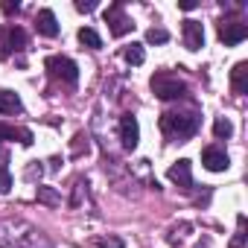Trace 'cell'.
Returning a JSON list of instances; mask_svg holds the SVG:
<instances>
[{
  "instance_id": "cell-1",
  "label": "cell",
  "mask_w": 248,
  "mask_h": 248,
  "mask_svg": "<svg viewBox=\"0 0 248 248\" xmlns=\"http://www.w3.org/2000/svg\"><path fill=\"white\" fill-rule=\"evenodd\" d=\"M0 248H50L47 236L21 219H3L0 222Z\"/></svg>"
},
{
  "instance_id": "cell-2",
  "label": "cell",
  "mask_w": 248,
  "mask_h": 248,
  "mask_svg": "<svg viewBox=\"0 0 248 248\" xmlns=\"http://www.w3.org/2000/svg\"><path fill=\"white\" fill-rule=\"evenodd\" d=\"M161 129H164L167 138L184 143V140L193 138L196 129H199V114H196V111H167V114L161 117Z\"/></svg>"
},
{
  "instance_id": "cell-3",
  "label": "cell",
  "mask_w": 248,
  "mask_h": 248,
  "mask_svg": "<svg viewBox=\"0 0 248 248\" xmlns=\"http://www.w3.org/2000/svg\"><path fill=\"white\" fill-rule=\"evenodd\" d=\"M152 91L161 96V99H175V96H184V82L172 73H158L152 76Z\"/></svg>"
},
{
  "instance_id": "cell-4",
  "label": "cell",
  "mask_w": 248,
  "mask_h": 248,
  "mask_svg": "<svg viewBox=\"0 0 248 248\" xmlns=\"http://www.w3.org/2000/svg\"><path fill=\"white\" fill-rule=\"evenodd\" d=\"M47 70H50V76L64 79L67 85H76V79H79V67H76V62L67 59V56H50V59H47Z\"/></svg>"
},
{
  "instance_id": "cell-5",
  "label": "cell",
  "mask_w": 248,
  "mask_h": 248,
  "mask_svg": "<svg viewBox=\"0 0 248 248\" xmlns=\"http://www.w3.org/2000/svg\"><path fill=\"white\" fill-rule=\"evenodd\" d=\"M245 38H248V27L245 24H239V21H222L219 24V41L225 47H233V44H239Z\"/></svg>"
},
{
  "instance_id": "cell-6",
  "label": "cell",
  "mask_w": 248,
  "mask_h": 248,
  "mask_svg": "<svg viewBox=\"0 0 248 248\" xmlns=\"http://www.w3.org/2000/svg\"><path fill=\"white\" fill-rule=\"evenodd\" d=\"M105 21H108V27H111V35H117V38L135 30V24H132L126 15H123V6H120V3H114V6L105 12Z\"/></svg>"
},
{
  "instance_id": "cell-7",
  "label": "cell",
  "mask_w": 248,
  "mask_h": 248,
  "mask_svg": "<svg viewBox=\"0 0 248 248\" xmlns=\"http://www.w3.org/2000/svg\"><path fill=\"white\" fill-rule=\"evenodd\" d=\"M120 138H123V146H126V149H135L138 146L140 129H138V120L132 114H123L120 117Z\"/></svg>"
},
{
  "instance_id": "cell-8",
  "label": "cell",
  "mask_w": 248,
  "mask_h": 248,
  "mask_svg": "<svg viewBox=\"0 0 248 248\" xmlns=\"http://www.w3.org/2000/svg\"><path fill=\"white\" fill-rule=\"evenodd\" d=\"M184 47L193 53L204 47V27L199 21H184Z\"/></svg>"
},
{
  "instance_id": "cell-9",
  "label": "cell",
  "mask_w": 248,
  "mask_h": 248,
  "mask_svg": "<svg viewBox=\"0 0 248 248\" xmlns=\"http://www.w3.org/2000/svg\"><path fill=\"white\" fill-rule=\"evenodd\" d=\"M202 164H204L210 172H222V170H228V155H225V149H219V146H207V149L202 152Z\"/></svg>"
},
{
  "instance_id": "cell-10",
  "label": "cell",
  "mask_w": 248,
  "mask_h": 248,
  "mask_svg": "<svg viewBox=\"0 0 248 248\" xmlns=\"http://www.w3.org/2000/svg\"><path fill=\"white\" fill-rule=\"evenodd\" d=\"M35 27H38V32H41V35H47V38H56V35H59L56 15H53L50 9H41V12L35 15Z\"/></svg>"
},
{
  "instance_id": "cell-11",
  "label": "cell",
  "mask_w": 248,
  "mask_h": 248,
  "mask_svg": "<svg viewBox=\"0 0 248 248\" xmlns=\"http://www.w3.org/2000/svg\"><path fill=\"white\" fill-rule=\"evenodd\" d=\"M170 181H175L178 187H193V172H190V161H178L170 167Z\"/></svg>"
},
{
  "instance_id": "cell-12",
  "label": "cell",
  "mask_w": 248,
  "mask_h": 248,
  "mask_svg": "<svg viewBox=\"0 0 248 248\" xmlns=\"http://www.w3.org/2000/svg\"><path fill=\"white\" fill-rule=\"evenodd\" d=\"M0 140H21L24 146L32 143V135L27 129H15V126H6V123H0Z\"/></svg>"
},
{
  "instance_id": "cell-13",
  "label": "cell",
  "mask_w": 248,
  "mask_h": 248,
  "mask_svg": "<svg viewBox=\"0 0 248 248\" xmlns=\"http://www.w3.org/2000/svg\"><path fill=\"white\" fill-rule=\"evenodd\" d=\"M231 85H233L236 93H245V91H248V64H245V62H239V64L231 70Z\"/></svg>"
},
{
  "instance_id": "cell-14",
  "label": "cell",
  "mask_w": 248,
  "mask_h": 248,
  "mask_svg": "<svg viewBox=\"0 0 248 248\" xmlns=\"http://www.w3.org/2000/svg\"><path fill=\"white\" fill-rule=\"evenodd\" d=\"M21 111V96L12 91H0V114H18Z\"/></svg>"
},
{
  "instance_id": "cell-15",
  "label": "cell",
  "mask_w": 248,
  "mask_h": 248,
  "mask_svg": "<svg viewBox=\"0 0 248 248\" xmlns=\"http://www.w3.org/2000/svg\"><path fill=\"white\" fill-rule=\"evenodd\" d=\"M79 41H82L85 47H91V50H99V47H102V38H99L91 27H82V30H79Z\"/></svg>"
},
{
  "instance_id": "cell-16",
  "label": "cell",
  "mask_w": 248,
  "mask_h": 248,
  "mask_svg": "<svg viewBox=\"0 0 248 248\" xmlns=\"http://www.w3.org/2000/svg\"><path fill=\"white\" fill-rule=\"evenodd\" d=\"M123 59H126L129 64H143L146 53H143V47H140V44H129L126 50H123Z\"/></svg>"
},
{
  "instance_id": "cell-17",
  "label": "cell",
  "mask_w": 248,
  "mask_h": 248,
  "mask_svg": "<svg viewBox=\"0 0 248 248\" xmlns=\"http://www.w3.org/2000/svg\"><path fill=\"white\" fill-rule=\"evenodd\" d=\"M0 35H6V47H15V50H21V47L27 44V35H24L21 30H9V32L0 30Z\"/></svg>"
},
{
  "instance_id": "cell-18",
  "label": "cell",
  "mask_w": 248,
  "mask_h": 248,
  "mask_svg": "<svg viewBox=\"0 0 248 248\" xmlns=\"http://www.w3.org/2000/svg\"><path fill=\"white\" fill-rule=\"evenodd\" d=\"M213 132H216V138H231V135H233V126H231V120L219 117V120L213 123Z\"/></svg>"
},
{
  "instance_id": "cell-19",
  "label": "cell",
  "mask_w": 248,
  "mask_h": 248,
  "mask_svg": "<svg viewBox=\"0 0 248 248\" xmlns=\"http://www.w3.org/2000/svg\"><path fill=\"white\" fill-rule=\"evenodd\" d=\"M146 41H149V44H167V41H170V32H167V30H155V27H152V30L146 32Z\"/></svg>"
},
{
  "instance_id": "cell-20",
  "label": "cell",
  "mask_w": 248,
  "mask_h": 248,
  "mask_svg": "<svg viewBox=\"0 0 248 248\" xmlns=\"http://www.w3.org/2000/svg\"><path fill=\"white\" fill-rule=\"evenodd\" d=\"M12 190V175L6 167H0V193H9Z\"/></svg>"
},
{
  "instance_id": "cell-21",
  "label": "cell",
  "mask_w": 248,
  "mask_h": 248,
  "mask_svg": "<svg viewBox=\"0 0 248 248\" xmlns=\"http://www.w3.org/2000/svg\"><path fill=\"white\" fill-rule=\"evenodd\" d=\"M38 199H41L44 204H59V199H56V193H53L50 187H38Z\"/></svg>"
},
{
  "instance_id": "cell-22",
  "label": "cell",
  "mask_w": 248,
  "mask_h": 248,
  "mask_svg": "<svg viewBox=\"0 0 248 248\" xmlns=\"http://www.w3.org/2000/svg\"><path fill=\"white\" fill-rule=\"evenodd\" d=\"M99 248H123V239H99Z\"/></svg>"
},
{
  "instance_id": "cell-23",
  "label": "cell",
  "mask_w": 248,
  "mask_h": 248,
  "mask_svg": "<svg viewBox=\"0 0 248 248\" xmlns=\"http://www.w3.org/2000/svg\"><path fill=\"white\" fill-rule=\"evenodd\" d=\"M76 9H79V12H93V9H96V3H93V0H88V3H85V0H79Z\"/></svg>"
},
{
  "instance_id": "cell-24",
  "label": "cell",
  "mask_w": 248,
  "mask_h": 248,
  "mask_svg": "<svg viewBox=\"0 0 248 248\" xmlns=\"http://www.w3.org/2000/svg\"><path fill=\"white\" fill-rule=\"evenodd\" d=\"M3 12H18V3H3Z\"/></svg>"
}]
</instances>
